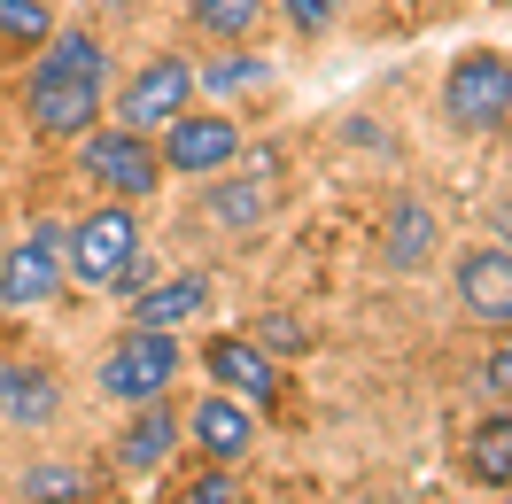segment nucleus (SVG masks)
Instances as JSON below:
<instances>
[{
    "instance_id": "obj_27",
    "label": "nucleus",
    "mask_w": 512,
    "mask_h": 504,
    "mask_svg": "<svg viewBox=\"0 0 512 504\" xmlns=\"http://www.w3.org/2000/svg\"><path fill=\"white\" fill-rule=\"evenodd\" d=\"M505 8H512V0H505Z\"/></svg>"
},
{
    "instance_id": "obj_5",
    "label": "nucleus",
    "mask_w": 512,
    "mask_h": 504,
    "mask_svg": "<svg viewBox=\"0 0 512 504\" xmlns=\"http://www.w3.org/2000/svg\"><path fill=\"white\" fill-rule=\"evenodd\" d=\"M179 373H187L179 342H171L163 326H132L125 342L101 357V396H117V404H156Z\"/></svg>"
},
{
    "instance_id": "obj_25",
    "label": "nucleus",
    "mask_w": 512,
    "mask_h": 504,
    "mask_svg": "<svg viewBox=\"0 0 512 504\" xmlns=\"http://www.w3.org/2000/svg\"><path fill=\"white\" fill-rule=\"evenodd\" d=\"M481 388H489V396H512V326H505V342L481 357Z\"/></svg>"
},
{
    "instance_id": "obj_11",
    "label": "nucleus",
    "mask_w": 512,
    "mask_h": 504,
    "mask_svg": "<svg viewBox=\"0 0 512 504\" xmlns=\"http://www.w3.org/2000/svg\"><path fill=\"white\" fill-rule=\"evenodd\" d=\"M55 280H63V241H55V233H32L24 249H8V264H0V303H8V311H32V303L55 295Z\"/></svg>"
},
{
    "instance_id": "obj_24",
    "label": "nucleus",
    "mask_w": 512,
    "mask_h": 504,
    "mask_svg": "<svg viewBox=\"0 0 512 504\" xmlns=\"http://www.w3.org/2000/svg\"><path fill=\"white\" fill-rule=\"evenodd\" d=\"M288 8V24L303 39H319V32H334V16H342V0H280Z\"/></svg>"
},
{
    "instance_id": "obj_7",
    "label": "nucleus",
    "mask_w": 512,
    "mask_h": 504,
    "mask_svg": "<svg viewBox=\"0 0 512 504\" xmlns=\"http://www.w3.org/2000/svg\"><path fill=\"white\" fill-rule=\"evenodd\" d=\"M179 109H194V63H179V55H156V63L132 70V86L117 94V125L156 140V132L171 125Z\"/></svg>"
},
{
    "instance_id": "obj_13",
    "label": "nucleus",
    "mask_w": 512,
    "mask_h": 504,
    "mask_svg": "<svg viewBox=\"0 0 512 504\" xmlns=\"http://www.w3.org/2000/svg\"><path fill=\"white\" fill-rule=\"evenodd\" d=\"M435 249H443V225H435V210H427V202H396V210H388V225H381L388 272H419Z\"/></svg>"
},
{
    "instance_id": "obj_18",
    "label": "nucleus",
    "mask_w": 512,
    "mask_h": 504,
    "mask_svg": "<svg viewBox=\"0 0 512 504\" xmlns=\"http://www.w3.org/2000/svg\"><path fill=\"white\" fill-rule=\"evenodd\" d=\"M55 32L47 0H0V55H39Z\"/></svg>"
},
{
    "instance_id": "obj_9",
    "label": "nucleus",
    "mask_w": 512,
    "mask_h": 504,
    "mask_svg": "<svg viewBox=\"0 0 512 504\" xmlns=\"http://www.w3.org/2000/svg\"><path fill=\"white\" fill-rule=\"evenodd\" d=\"M458 303L481 326H512V249H466L458 256Z\"/></svg>"
},
{
    "instance_id": "obj_4",
    "label": "nucleus",
    "mask_w": 512,
    "mask_h": 504,
    "mask_svg": "<svg viewBox=\"0 0 512 504\" xmlns=\"http://www.w3.org/2000/svg\"><path fill=\"white\" fill-rule=\"evenodd\" d=\"M443 117L458 132H497L512 117V55L497 47H474V55H458L443 78Z\"/></svg>"
},
{
    "instance_id": "obj_6",
    "label": "nucleus",
    "mask_w": 512,
    "mask_h": 504,
    "mask_svg": "<svg viewBox=\"0 0 512 504\" xmlns=\"http://www.w3.org/2000/svg\"><path fill=\"white\" fill-rule=\"evenodd\" d=\"M156 156H163V171H179V179L233 171V163H241V125L218 117V109H179V117L156 132Z\"/></svg>"
},
{
    "instance_id": "obj_1",
    "label": "nucleus",
    "mask_w": 512,
    "mask_h": 504,
    "mask_svg": "<svg viewBox=\"0 0 512 504\" xmlns=\"http://www.w3.org/2000/svg\"><path fill=\"white\" fill-rule=\"evenodd\" d=\"M109 101V55L94 32H47L32 78H24V117L39 140H86Z\"/></svg>"
},
{
    "instance_id": "obj_21",
    "label": "nucleus",
    "mask_w": 512,
    "mask_h": 504,
    "mask_svg": "<svg viewBox=\"0 0 512 504\" xmlns=\"http://www.w3.org/2000/svg\"><path fill=\"white\" fill-rule=\"evenodd\" d=\"M24 489H32V504H78V497H86V473H78V466H32Z\"/></svg>"
},
{
    "instance_id": "obj_23",
    "label": "nucleus",
    "mask_w": 512,
    "mask_h": 504,
    "mask_svg": "<svg viewBox=\"0 0 512 504\" xmlns=\"http://www.w3.org/2000/svg\"><path fill=\"white\" fill-rule=\"evenodd\" d=\"M249 342L256 349H288V357H295V349H311V334H303V318H295V311H264Z\"/></svg>"
},
{
    "instance_id": "obj_16",
    "label": "nucleus",
    "mask_w": 512,
    "mask_h": 504,
    "mask_svg": "<svg viewBox=\"0 0 512 504\" xmlns=\"http://www.w3.org/2000/svg\"><path fill=\"white\" fill-rule=\"evenodd\" d=\"M210 179H218V187L202 194V202H210V218L218 225H233V233H256V225L272 218V179H225V171H210Z\"/></svg>"
},
{
    "instance_id": "obj_26",
    "label": "nucleus",
    "mask_w": 512,
    "mask_h": 504,
    "mask_svg": "<svg viewBox=\"0 0 512 504\" xmlns=\"http://www.w3.org/2000/svg\"><path fill=\"white\" fill-rule=\"evenodd\" d=\"M489 225H497V241L512 249V202H497V210H489Z\"/></svg>"
},
{
    "instance_id": "obj_10",
    "label": "nucleus",
    "mask_w": 512,
    "mask_h": 504,
    "mask_svg": "<svg viewBox=\"0 0 512 504\" xmlns=\"http://www.w3.org/2000/svg\"><path fill=\"white\" fill-rule=\"evenodd\" d=\"M187 435H194V450H202L210 466H233V458L256 450V411L241 404V396H202L194 419H187Z\"/></svg>"
},
{
    "instance_id": "obj_22",
    "label": "nucleus",
    "mask_w": 512,
    "mask_h": 504,
    "mask_svg": "<svg viewBox=\"0 0 512 504\" xmlns=\"http://www.w3.org/2000/svg\"><path fill=\"white\" fill-rule=\"evenodd\" d=\"M163 504H233V481H225V466H202V473H187V481H171Z\"/></svg>"
},
{
    "instance_id": "obj_8",
    "label": "nucleus",
    "mask_w": 512,
    "mask_h": 504,
    "mask_svg": "<svg viewBox=\"0 0 512 504\" xmlns=\"http://www.w3.org/2000/svg\"><path fill=\"white\" fill-rule=\"evenodd\" d=\"M202 373L218 380L225 396L256 404V411L280 404V365H272V349H256L249 334H210V342H202Z\"/></svg>"
},
{
    "instance_id": "obj_3",
    "label": "nucleus",
    "mask_w": 512,
    "mask_h": 504,
    "mask_svg": "<svg viewBox=\"0 0 512 504\" xmlns=\"http://www.w3.org/2000/svg\"><path fill=\"white\" fill-rule=\"evenodd\" d=\"M78 171H86V187H101L109 202H140V194H156L163 179H171L163 156H156V140H148V132H125V125L86 132V140H78Z\"/></svg>"
},
{
    "instance_id": "obj_17",
    "label": "nucleus",
    "mask_w": 512,
    "mask_h": 504,
    "mask_svg": "<svg viewBox=\"0 0 512 504\" xmlns=\"http://www.w3.org/2000/svg\"><path fill=\"white\" fill-rule=\"evenodd\" d=\"M466 473L481 489H512V411H489L466 435Z\"/></svg>"
},
{
    "instance_id": "obj_15",
    "label": "nucleus",
    "mask_w": 512,
    "mask_h": 504,
    "mask_svg": "<svg viewBox=\"0 0 512 504\" xmlns=\"http://www.w3.org/2000/svg\"><path fill=\"white\" fill-rule=\"evenodd\" d=\"M0 419L8 427H47L55 419V373L47 365H0Z\"/></svg>"
},
{
    "instance_id": "obj_20",
    "label": "nucleus",
    "mask_w": 512,
    "mask_h": 504,
    "mask_svg": "<svg viewBox=\"0 0 512 504\" xmlns=\"http://www.w3.org/2000/svg\"><path fill=\"white\" fill-rule=\"evenodd\" d=\"M202 78H210L218 94H249V86H264V55H249V47L233 39L218 63H202Z\"/></svg>"
},
{
    "instance_id": "obj_19",
    "label": "nucleus",
    "mask_w": 512,
    "mask_h": 504,
    "mask_svg": "<svg viewBox=\"0 0 512 504\" xmlns=\"http://www.w3.org/2000/svg\"><path fill=\"white\" fill-rule=\"evenodd\" d=\"M187 16H194V32H210V39H249L256 24H264V0H187Z\"/></svg>"
},
{
    "instance_id": "obj_14",
    "label": "nucleus",
    "mask_w": 512,
    "mask_h": 504,
    "mask_svg": "<svg viewBox=\"0 0 512 504\" xmlns=\"http://www.w3.org/2000/svg\"><path fill=\"white\" fill-rule=\"evenodd\" d=\"M194 311H210V280L202 272H179V280H163V287H132V326H187Z\"/></svg>"
},
{
    "instance_id": "obj_12",
    "label": "nucleus",
    "mask_w": 512,
    "mask_h": 504,
    "mask_svg": "<svg viewBox=\"0 0 512 504\" xmlns=\"http://www.w3.org/2000/svg\"><path fill=\"white\" fill-rule=\"evenodd\" d=\"M179 442H187V419L163 404V396H156V404H132V427L117 435V466H125V473H156Z\"/></svg>"
},
{
    "instance_id": "obj_2",
    "label": "nucleus",
    "mask_w": 512,
    "mask_h": 504,
    "mask_svg": "<svg viewBox=\"0 0 512 504\" xmlns=\"http://www.w3.org/2000/svg\"><path fill=\"white\" fill-rule=\"evenodd\" d=\"M70 272L86 287H148V241H140V218L132 202H109L94 218L70 225Z\"/></svg>"
}]
</instances>
